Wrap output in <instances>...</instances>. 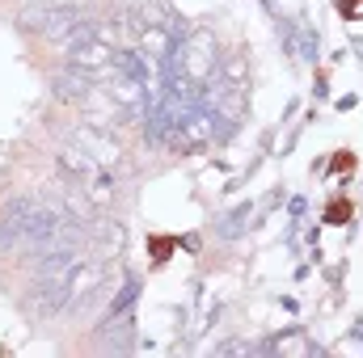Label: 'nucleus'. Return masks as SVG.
Returning a JSON list of instances; mask_svg holds the SVG:
<instances>
[{
    "instance_id": "ddd939ff",
    "label": "nucleus",
    "mask_w": 363,
    "mask_h": 358,
    "mask_svg": "<svg viewBox=\"0 0 363 358\" xmlns=\"http://www.w3.org/2000/svg\"><path fill=\"white\" fill-rule=\"evenodd\" d=\"M216 354H254V346H250V342H224Z\"/></svg>"
},
{
    "instance_id": "f03ea898",
    "label": "nucleus",
    "mask_w": 363,
    "mask_h": 358,
    "mask_svg": "<svg viewBox=\"0 0 363 358\" xmlns=\"http://www.w3.org/2000/svg\"><path fill=\"white\" fill-rule=\"evenodd\" d=\"M17 25L26 34H38V38H72L85 17L72 8V4H55V0H34L17 13Z\"/></svg>"
},
{
    "instance_id": "0eeeda50",
    "label": "nucleus",
    "mask_w": 363,
    "mask_h": 358,
    "mask_svg": "<svg viewBox=\"0 0 363 358\" xmlns=\"http://www.w3.org/2000/svg\"><path fill=\"white\" fill-rule=\"evenodd\" d=\"M72 139H77V144L89 152L97 165H118V156H123V148H118V144H114V139H110L101 127H81Z\"/></svg>"
},
{
    "instance_id": "9b49d317",
    "label": "nucleus",
    "mask_w": 363,
    "mask_h": 358,
    "mask_svg": "<svg viewBox=\"0 0 363 358\" xmlns=\"http://www.w3.org/2000/svg\"><path fill=\"white\" fill-rule=\"evenodd\" d=\"M347 219H351V202L347 198H334L325 207V224H347Z\"/></svg>"
},
{
    "instance_id": "6e6552de",
    "label": "nucleus",
    "mask_w": 363,
    "mask_h": 358,
    "mask_svg": "<svg viewBox=\"0 0 363 358\" xmlns=\"http://www.w3.org/2000/svg\"><path fill=\"white\" fill-rule=\"evenodd\" d=\"M135 295H140V282H135V278H127V282H123V291H118V299L106 308V325H110V321H118V316L135 304Z\"/></svg>"
},
{
    "instance_id": "20e7f679",
    "label": "nucleus",
    "mask_w": 363,
    "mask_h": 358,
    "mask_svg": "<svg viewBox=\"0 0 363 358\" xmlns=\"http://www.w3.org/2000/svg\"><path fill=\"white\" fill-rule=\"evenodd\" d=\"M211 139H216V110H207L203 101L169 131V148H178V152H199Z\"/></svg>"
},
{
    "instance_id": "39448f33",
    "label": "nucleus",
    "mask_w": 363,
    "mask_h": 358,
    "mask_svg": "<svg viewBox=\"0 0 363 358\" xmlns=\"http://www.w3.org/2000/svg\"><path fill=\"white\" fill-rule=\"evenodd\" d=\"M51 89H55L60 101H68V105H89L93 101V76L68 64V68H60V72L51 76Z\"/></svg>"
},
{
    "instance_id": "9d476101",
    "label": "nucleus",
    "mask_w": 363,
    "mask_h": 358,
    "mask_svg": "<svg viewBox=\"0 0 363 358\" xmlns=\"http://www.w3.org/2000/svg\"><path fill=\"white\" fill-rule=\"evenodd\" d=\"M267 350H274V354H304L308 346H304V337H300V333H287V337H274Z\"/></svg>"
},
{
    "instance_id": "7ed1b4c3",
    "label": "nucleus",
    "mask_w": 363,
    "mask_h": 358,
    "mask_svg": "<svg viewBox=\"0 0 363 358\" xmlns=\"http://www.w3.org/2000/svg\"><path fill=\"white\" fill-rule=\"evenodd\" d=\"M114 47L106 42V34L101 30H93L89 21L68 38V64L72 68H81V72H89V76H101V72H110L114 68Z\"/></svg>"
},
{
    "instance_id": "dca6fc26",
    "label": "nucleus",
    "mask_w": 363,
    "mask_h": 358,
    "mask_svg": "<svg viewBox=\"0 0 363 358\" xmlns=\"http://www.w3.org/2000/svg\"><path fill=\"white\" fill-rule=\"evenodd\" d=\"M55 4H72V0H55Z\"/></svg>"
},
{
    "instance_id": "4468645a",
    "label": "nucleus",
    "mask_w": 363,
    "mask_h": 358,
    "mask_svg": "<svg viewBox=\"0 0 363 358\" xmlns=\"http://www.w3.org/2000/svg\"><path fill=\"white\" fill-rule=\"evenodd\" d=\"M169 249H174V241H169V236H157V241H152V253H157V262H165V258H169Z\"/></svg>"
},
{
    "instance_id": "423d86ee",
    "label": "nucleus",
    "mask_w": 363,
    "mask_h": 358,
    "mask_svg": "<svg viewBox=\"0 0 363 358\" xmlns=\"http://www.w3.org/2000/svg\"><path fill=\"white\" fill-rule=\"evenodd\" d=\"M55 165H60V173L72 181V185H85V181H89L93 173H97V169H106V165H97V161H93V156L85 152V148H81V144H77V139L60 148Z\"/></svg>"
},
{
    "instance_id": "2eb2a0df",
    "label": "nucleus",
    "mask_w": 363,
    "mask_h": 358,
    "mask_svg": "<svg viewBox=\"0 0 363 358\" xmlns=\"http://www.w3.org/2000/svg\"><path fill=\"white\" fill-rule=\"evenodd\" d=\"M334 169L342 173V169H355V156L351 152H338V161H334Z\"/></svg>"
},
{
    "instance_id": "f257e3e1",
    "label": "nucleus",
    "mask_w": 363,
    "mask_h": 358,
    "mask_svg": "<svg viewBox=\"0 0 363 358\" xmlns=\"http://www.w3.org/2000/svg\"><path fill=\"white\" fill-rule=\"evenodd\" d=\"M169 68H178L186 81H194L199 89L211 85L220 76V51H216V38L207 30H186V38L178 42Z\"/></svg>"
},
{
    "instance_id": "1a4fd4ad",
    "label": "nucleus",
    "mask_w": 363,
    "mask_h": 358,
    "mask_svg": "<svg viewBox=\"0 0 363 358\" xmlns=\"http://www.w3.org/2000/svg\"><path fill=\"white\" fill-rule=\"evenodd\" d=\"M250 211H254V207H250V202H241V207H237V211H233V215H228V219L220 224V236H228V241H233V236H237V232L245 228V219H250Z\"/></svg>"
},
{
    "instance_id": "f8f14e48",
    "label": "nucleus",
    "mask_w": 363,
    "mask_h": 358,
    "mask_svg": "<svg viewBox=\"0 0 363 358\" xmlns=\"http://www.w3.org/2000/svg\"><path fill=\"white\" fill-rule=\"evenodd\" d=\"M338 8H342V17H351V21L363 17V0H338Z\"/></svg>"
}]
</instances>
